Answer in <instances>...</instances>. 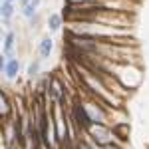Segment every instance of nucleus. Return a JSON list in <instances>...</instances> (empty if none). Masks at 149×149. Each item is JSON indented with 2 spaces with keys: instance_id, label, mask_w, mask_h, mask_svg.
<instances>
[{
  "instance_id": "f257e3e1",
  "label": "nucleus",
  "mask_w": 149,
  "mask_h": 149,
  "mask_svg": "<svg viewBox=\"0 0 149 149\" xmlns=\"http://www.w3.org/2000/svg\"><path fill=\"white\" fill-rule=\"evenodd\" d=\"M86 135L90 139H93L97 145H113V143H125L123 139L119 137V133L115 131L113 125H107V123H93L88 131H86Z\"/></svg>"
},
{
  "instance_id": "f03ea898",
  "label": "nucleus",
  "mask_w": 149,
  "mask_h": 149,
  "mask_svg": "<svg viewBox=\"0 0 149 149\" xmlns=\"http://www.w3.org/2000/svg\"><path fill=\"white\" fill-rule=\"evenodd\" d=\"M0 70H2V76L6 81H16L20 72H22V62L18 56H12V58H6L2 54L0 58Z\"/></svg>"
},
{
  "instance_id": "7ed1b4c3",
  "label": "nucleus",
  "mask_w": 149,
  "mask_h": 149,
  "mask_svg": "<svg viewBox=\"0 0 149 149\" xmlns=\"http://www.w3.org/2000/svg\"><path fill=\"white\" fill-rule=\"evenodd\" d=\"M16 46H18V34L14 28H6L4 38H2V54L6 58L16 56Z\"/></svg>"
},
{
  "instance_id": "20e7f679",
  "label": "nucleus",
  "mask_w": 149,
  "mask_h": 149,
  "mask_svg": "<svg viewBox=\"0 0 149 149\" xmlns=\"http://www.w3.org/2000/svg\"><path fill=\"white\" fill-rule=\"evenodd\" d=\"M36 52H38V58H40L42 62H48V60L52 58V52H54V40H52V36L50 34L42 36L40 42H38Z\"/></svg>"
},
{
  "instance_id": "39448f33",
  "label": "nucleus",
  "mask_w": 149,
  "mask_h": 149,
  "mask_svg": "<svg viewBox=\"0 0 149 149\" xmlns=\"http://www.w3.org/2000/svg\"><path fill=\"white\" fill-rule=\"evenodd\" d=\"M64 14L62 12H50L46 18V28H48V34H58L62 28H64Z\"/></svg>"
},
{
  "instance_id": "423d86ee",
  "label": "nucleus",
  "mask_w": 149,
  "mask_h": 149,
  "mask_svg": "<svg viewBox=\"0 0 149 149\" xmlns=\"http://www.w3.org/2000/svg\"><path fill=\"white\" fill-rule=\"evenodd\" d=\"M16 8H18L16 2H6V0H2V4H0V16H2V22H4L6 28H12L10 22H12V18L16 16Z\"/></svg>"
},
{
  "instance_id": "0eeeda50",
  "label": "nucleus",
  "mask_w": 149,
  "mask_h": 149,
  "mask_svg": "<svg viewBox=\"0 0 149 149\" xmlns=\"http://www.w3.org/2000/svg\"><path fill=\"white\" fill-rule=\"evenodd\" d=\"M0 113H2V119L4 121L12 119V115L16 113V105L12 103L10 95L6 92H2V95H0Z\"/></svg>"
},
{
  "instance_id": "6e6552de",
  "label": "nucleus",
  "mask_w": 149,
  "mask_h": 149,
  "mask_svg": "<svg viewBox=\"0 0 149 149\" xmlns=\"http://www.w3.org/2000/svg\"><path fill=\"white\" fill-rule=\"evenodd\" d=\"M40 74H42V60L36 56L30 64H28V68H26V78L32 81V80H38L40 78Z\"/></svg>"
},
{
  "instance_id": "1a4fd4ad",
  "label": "nucleus",
  "mask_w": 149,
  "mask_h": 149,
  "mask_svg": "<svg viewBox=\"0 0 149 149\" xmlns=\"http://www.w3.org/2000/svg\"><path fill=\"white\" fill-rule=\"evenodd\" d=\"M20 14H22V18H26V20H32L36 14H40V10L36 8L32 2H30V4H26L24 8H20Z\"/></svg>"
},
{
  "instance_id": "9d476101",
  "label": "nucleus",
  "mask_w": 149,
  "mask_h": 149,
  "mask_svg": "<svg viewBox=\"0 0 149 149\" xmlns=\"http://www.w3.org/2000/svg\"><path fill=\"white\" fill-rule=\"evenodd\" d=\"M103 149H125V145L123 143H113V145H105Z\"/></svg>"
},
{
  "instance_id": "9b49d317",
  "label": "nucleus",
  "mask_w": 149,
  "mask_h": 149,
  "mask_svg": "<svg viewBox=\"0 0 149 149\" xmlns=\"http://www.w3.org/2000/svg\"><path fill=\"white\" fill-rule=\"evenodd\" d=\"M30 2H32V0H20V2H18V8H24V6L30 4Z\"/></svg>"
},
{
  "instance_id": "f8f14e48",
  "label": "nucleus",
  "mask_w": 149,
  "mask_h": 149,
  "mask_svg": "<svg viewBox=\"0 0 149 149\" xmlns=\"http://www.w3.org/2000/svg\"><path fill=\"white\" fill-rule=\"evenodd\" d=\"M6 2H16V4H18V2H20V0H6Z\"/></svg>"
}]
</instances>
